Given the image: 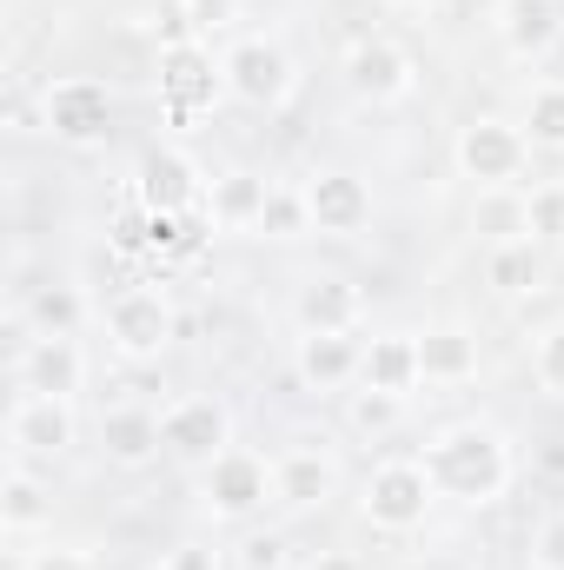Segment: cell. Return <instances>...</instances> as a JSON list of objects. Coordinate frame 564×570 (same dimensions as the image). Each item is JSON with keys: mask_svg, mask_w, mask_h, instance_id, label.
<instances>
[{"mask_svg": "<svg viewBox=\"0 0 564 570\" xmlns=\"http://www.w3.org/2000/svg\"><path fill=\"white\" fill-rule=\"evenodd\" d=\"M492 33H498V47L512 60H545L564 40V7L558 0H498Z\"/></svg>", "mask_w": 564, "mask_h": 570, "instance_id": "cell-17", "label": "cell"}, {"mask_svg": "<svg viewBox=\"0 0 564 570\" xmlns=\"http://www.w3.org/2000/svg\"><path fill=\"white\" fill-rule=\"evenodd\" d=\"M220 67H226V94L240 107H260V114H280L292 100V87H299V60L285 53L280 40H266V33H240L220 53Z\"/></svg>", "mask_w": 564, "mask_h": 570, "instance_id": "cell-6", "label": "cell"}, {"mask_svg": "<svg viewBox=\"0 0 564 570\" xmlns=\"http://www.w3.org/2000/svg\"><path fill=\"white\" fill-rule=\"evenodd\" d=\"M47 518H54L47 484L27 471V458H13V464H7V478H0V531H7V538H33Z\"/></svg>", "mask_w": 564, "mask_h": 570, "instance_id": "cell-23", "label": "cell"}, {"mask_svg": "<svg viewBox=\"0 0 564 570\" xmlns=\"http://www.w3.org/2000/svg\"><path fill=\"white\" fill-rule=\"evenodd\" d=\"M100 451H107V464H120V471L153 464V458L166 451V438H159V412H146V405H120V412H107V419H100Z\"/></svg>", "mask_w": 564, "mask_h": 570, "instance_id": "cell-21", "label": "cell"}, {"mask_svg": "<svg viewBox=\"0 0 564 570\" xmlns=\"http://www.w3.org/2000/svg\"><path fill=\"white\" fill-rule=\"evenodd\" d=\"M339 73H346V87H352L366 107H399V100L419 87V60H412L392 33H366V40H352Z\"/></svg>", "mask_w": 564, "mask_h": 570, "instance_id": "cell-9", "label": "cell"}, {"mask_svg": "<svg viewBox=\"0 0 564 570\" xmlns=\"http://www.w3.org/2000/svg\"><path fill=\"white\" fill-rule=\"evenodd\" d=\"M305 206H312V233L325 239H359L372 226V186L346 166H319L305 179Z\"/></svg>", "mask_w": 564, "mask_h": 570, "instance_id": "cell-12", "label": "cell"}, {"mask_svg": "<svg viewBox=\"0 0 564 570\" xmlns=\"http://www.w3.org/2000/svg\"><path fill=\"white\" fill-rule=\"evenodd\" d=\"M134 199L146 213H193V206H206L200 166L179 146H146L140 166H134Z\"/></svg>", "mask_w": 564, "mask_h": 570, "instance_id": "cell-15", "label": "cell"}, {"mask_svg": "<svg viewBox=\"0 0 564 570\" xmlns=\"http://www.w3.org/2000/svg\"><path fill=\"white\" fill-rule=\"evenodd\" d=\"M485 285L505 292V298L538 292V285H545V253H538V239H505V246H492V253H485Z\"/></svg>", "mask_w": 564, "mask_h": 570, "instance_id": "cell-24", "label": "cell"}, {"mask_svg": "<svg viewBox=\"0 0 564 570\" xmlns=\"http://www.w3.org/2000/svg\"><path fill=\"white\" fill-rule=\"evenodd\" d=\"M532 379L545 399H564V318L552 332H538V352H532Z\"/></svg>", "mask_w": 564, "mask_h": 570, "instance_id": "cell-30", "label": "cell"}, {"mask_svg": "<svg viewBox=\"0 0 564 570\" xmlns=\"http://www.w3.org/2000/svg\"><path fill=\"white\" fill-rule=\"evenodd\" d=\"M240 564L246 570H285V538H273V531L246 538V544H240Z\"/></svg>", "mask_w": 564, "mask_h": 570, "instance_id": "cell-34", "label": "cell"}, {"mask_svg": "<svg viewBox=\"0 0 564 570\" xmlns=\"http://www.w3.org/2000/svg\"><path fill=\"white\" fill-rule=\"evenodd\" d=\"M386 7H425V0H386Z\"/></svg>", "mask_w": 564, "mask_h": 570, "instance_id": "cell-38", "label": "cell"}, {"mask_svg": "<svg viewBox=\"0 0 564 570\" xmlns=\"http://www.w3.org/2000/svg\"><path fill=\"white\" fill-rule=\"evenodd\" d=\"M359 385H366V392H386V399H412V392L425 385V372H419V332H379V338H366Z\"/></svg>", "mask_w": 564, "mask_h": 570, "instance_id": "cell-18", "label": "cell"}, {"mask_svg": "<svg viewBox=\"0 0 564 570\" xmlns=\"http://www.w3.org/2000/svg\"><path fill=\"white\" fill-rule=\"evenodd\" d=\"M525 233L538 246H564V179H545L525 193Z\"/></svg>", "mask_w": 564, "mask_h": 570, "instance_id": "cell-29", "label": "cell"}, {"mask_svg": "<svg viewBox=\"0 0 564 570\" xmlns=\"http://www.w3.org/2000/svg\"><path fill=\"white\" fill-rule=\"evenodd\" d=\"M280 464V504L285 511H319V504H332L339 498V458L332 451H319V444H292Z\"/></svg>", "mask_w": 564, "mask_h": 570, "instance_id": "cell-19", "label": "cell"}, {"mask_svg": "<svg viewBox=\"0 0 564 570\" xmlns=\"http://www.w3.org/2000/svg\"><path fill=\"white\" fill-rule=\"evenodd\" d=\"M532 564L538 570H564V511H552L532 538Z\"/></svg>", "mask_w": 564, "mask_h": 570, "instance_id": "cell-33", "label": "cell"}, {"mask_svg": "<svg viewBox=\"0 0 564 570\" xmlns=\"http://www.w3.org/2000/svg\"><path fill=\"white\" fill-rule=\"evenodd\" d=\"M20 312H27V332H40V338H74L80 332V318H87V298L74 292V285H33L27 298H20Z\"/></svg>", "mask_w": 564, "mask_h": 570, "instance_id": "cell-25", "label": "cell"}, {"mask_svg": "<svg viewBox=\"0 0 564 570\" xmlns=\"http://www.w3.org/2000/svg\"><path fill=\"white\" fill-rule=\"evenodd\" d=\"M312 570H359V558H346V551H319Z\"/></svg>", "mask_w": 564, "mask_h": 570, "instance_id": "cell-37", "label": "cell"}, {"mask_svg": "<svg viewBox=\"0 0 564 570\" xmlns=\"http://www.w3.org/2000/svg\"><path fill=\"white\" fill-rule=\"evenodd\" d=\"M359 365H366V338L359 332H299L292 345V379L305 392H352L359 385Z\"/></svg>", "mask_w": 564, "mask_h": 570, "instance_id": "cell-13", "label": "cell"}, {"mask_svg": "<svg viewBox=\"0 0 564 570\" xmlns=\"http://www.w3.org/2000/svg\"><path fill=\"white\" fill-rule=\"evenodd\" d=\"M399 405H406V399H386V392H366V385H359V392H352V425L359 431H392L399 425Z\"/></svg>", "mask_w": 564, "mask_h": 570, "instance_id": "cell-32", "label": "cell"}, {"mask_svg": "<svg viewBox=\"0 0 564 570\" xmlns=\"http://www.w3.org/2000/svg\"><path fill=\"white\" fill-rule=\"evenodd\" d=\"M159 570H220V551L213 544H179V551H166Z\"/></svg>", "mask_w": 564, "mask_h": 570, "instance_id": "cell-36", "label": "cell"}, {"mask_svg": "<svg viewBox=\"0 0 564 570\" xmlns=\"http://www.w3.org/2000/svg\"><path fill=\"white\" fill-rule=\"evenodd\" d=\"M451 166H458V179H471L478 193H498V186H518V179H525V166H532V140H525L518 120L478 114V120L458 127V140H451Z\"/></svg>", "mask_w": 564, "mask_h": 570, "instance_id": "cell-5", "label": "cell"}, {"mask_svg": "<svg viewBox=\"0 0 564 570\" xmlns=\"http://www.w3.org/2000/svg\"><path fill=\"white\" fill-rule=\"evenodd\" d=\"M166 7H179V0H166Z\"/></svg>", "mask_w": 564, "mask_h": 570, "instance_id": "cell-39", "label": "cell"}, {"mask_svg": "<svg viewBox=\"0 0 564 570\" xmlns=\"http://www.w3.org/2000/svg\"><path fill=\"white\" fill-rule=\"evenodd\" d=\"M173 305H166V292H153V285H127V292H114L107 298V345H114V358H127V365H153L166 345H173Z\"/></svg>", "mask_w": 564, "mask_h": 570, "instance_id": "cell-7", "label": "cell"}, {"mask_svg": "<svg viewBox=\"0 0 564 570\" xmlns=\"http://www.w3.org/2000/svg\"><path fill=\"white\" fill-rule=\"evenodd\" d=\"M179 13H186L193 40H213V33H233V20H240V0H179Z\"/></svg>", "mask_w": 564, "mask_h": 570, "instance_id": "cell-31", "label": "cell"}, {"mask_svg": "<svg viewBox=\"0 0 564 570\" xmlns=\"http://www.w3.org/2000/svg\"><path fill=\"white\" fill-rule=\"evenodd\" d=\"M266 193H273V179L233 166V173H220V179L206 186V213H213V226H226V233H260Z\"/></svg>", "mask_w": 564, "mask_h": 570, "instance_id": "cell-22", "label": "cell"}, {"mask_svg": "<svg viewBox=\"0 0 564 570\" xmlns=\"http://www.w3.org/2000/svg\"><path fill=\"white\" fill-rule=\"evenodd\" d=\"M260 233H266V239H305V233H312V206H305V186H273V193H266Z\"/></svg>", "mask_w": 564, "mask_h": 570, "instance_id": "cell-28", "label": "cell"}, {"mask_svg": "<svg viewBox=\"0 0 564 570\" xmlns=\"http://www.w3.org/2000/svg\"><path fill=\"white\" fill-rule=\"evenodd\" d=\"M20 570H94V558L74 551V544H47V551H33Z\"/></svg>", "mask_w": 564, "mask_h": 570, "instance_id": "cell-35", "label": "cell"}, {"mask_svg": "<svg viewBox=\"0 0 564 570\" xmlns=\"http://www.w3.org/2000/svg\"><path fill=\"white\" fill-rule=\"evenodd\" d=\"M13 379H20V399H80L87 392V352H80V338L27 332L20 358H13Z\"/></svg>", "mask_w": 564, "mask_h": 570, "instance_id": "cell-11", "label": "cell"}, {"mask_svg": "<svg viewBox=\"0 0 564 570\" xmlns=\"http://www.w3.org/2000/svg\"><path fill=\"white\" fill-rule=\"evenodd\" d=\"M266 504H280V464H273L266 451L233 444V451H220V458L200 471V511H206L213 524H246V518H260Z\"/></svg>", "mask_w": 564, "mask_h": 570, "instance_id": "cell-3", "label": "cell"}, {"mask_svg": "<svg viewBox=\"0 0 564 570\" xmlns=\"http://www.w3.org/2000/svg\"><path fill=\"white\" fill-rule=\"evenodd\" d=\"M153 94H159V107H166V120H173V127H193V120H206V114L226 100V67L213 60V47H206V40L159 47Z\"/></svg>", "mask_w": 564, "mask_h": 570, "instance_id": "cell-4", "label": "cell"}, {"mask_svg": "<svg viewBox=\"0 0 564 570\" xmlns=\"http://www.w3.org/2000/svg\"><path fill=\"white\" fill-rule=\"evenodd\" d=\"M159 438H166V458L173 464L206 471L220 451H233V412L220 399H173L159 412Z\"/></svg>", "mask_w": 564, "mask_h": 570, "instance_id": "cell-10", "label": "cell"}, {"mask_svg": "<svg viewBox=\"0 0 564 570\" xmlns=\"http://www.w3.org/2000/svg\"><path fill=\"white\" fill-rule=\"evenodd\" d=\"M419 458H425V471H431V484H438V498L471 504V511L498 504L512 491V478H518L512 438L498 425H485V419H458V425L431 431Z\"/></svg>", "mask_w": 564, "mask_h": 570, "instance_id": "cell-1", "label": "cell"}, {"mask_svg": "<svg viewBox=\"0 0 564 570\" xmlns=\"http://www.w3.org/2000/svg\"><path fill=\"white\" fill-rule=\"evenodd\" d=\"M471 233L492 239V246H505V239H532V233H525V193H518V186L478 193V199H471Z\"/></svg>", "mask_w": 564, "mask_h": 570, "instance_id": "cell-26", "label": "cell"}, {"mask_svg": "<svg viewBox=\"0 0 564 570\" xmlns=\"http://www.w3.org/2000/svg\"><path fill=\"white\" fill-rule=\"evenodd\" d=\"M80 444L74 399H13L7 412V451L13 458H67Z\"/></svg>", "mask_w": 564, "mask_h": 570, "instance_id": "cell-14", "label": "cell"}, {"mask_svg": "<svg viewBox=\"0 0 564 570\" xmlns=\"http://www.w3.org/2000/svg\"><path fill=\"white\" fill-rule=\"evenodd\" d=\"M478 332L465 325H425L419 332V372L425 385H471L478 379Z\"/></svg>", "mask_w": 564, "mask_h": 570, "instance_id": "cell-20", "label": "cell"}, {"mask_svg": "<svg viewBox=\"0 0 564 570\" xmlns=\"http://www.w3.org/2000/svg\"><path fill=\"white\" fill-rule=\"evenodd\" d=\"M431 504H438V484H431L425 458H379L359 484V518L379 538H412L431 518Z\"/></svg>", "mask_w": 564, "mask_h": 570, "instance_id": "cell-2", "label": "cell"}, {"mask_svg": "<svg viewBox=\"0 0 564 570\" xmlns=\"http://www.w3.org/2000/svg\"><path fill=\"white\" fill-rule=\"evenodd\" d=\"M40 127L60 146H100L114 134V94H107V80H87V73L54 80L40 94Z\"/></svg>", "mask_w": 564, "mask_h": 570, "instance_id": "cell-8", "label": "cell"}, {"mask_svg": "<svg viewBox=\"0 0 564 570\" xmlns=\"http://www.w3.org/2000/svg\"><path fill=\"white\" fill-rule=\"evenodd\" d=\"M292 318H299V332H359L366 325V285L346 279V273H319V279L299 285Z\"/></svg>", "mask_w": 564, "mask_h": 570, "instance_id": "cell-16", "label": "cell"}, {"mask_svg": "<svg viewBox=\"0 0 564 570\" xmlns=\"http://www.w3.org/2000/svg\"><path fill=\"white\" fill-rule=\"evenodd\" d=\"M532 153H564V80H545L525 94V114H518Z\"/></svg>", "mask_w": 564, "mask_h": 570, "instance_id": "cell-27", "label": "cell"}]
</instances>
